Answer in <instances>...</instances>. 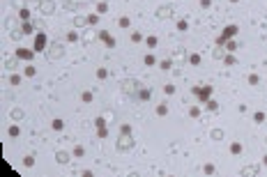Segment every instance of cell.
I'll return each instance as SVG.
<instances>
[{
    "label": "cell",
    "instance_id": "cell-5",
    "mask_svg": "<svg viewBox=\"0 0 267 177\" xmlns=\"http://www.w3.org/2000/svg\"><path fill=\"white\" fill-rule=\"evenodd\" d=\"M32 48H35V53H42V51H46L48 48V37H46V32H37L35 35V42H32Z\"/></svg>",
    "mask_w": 267,
    "mask_h": 177
},
{
    "label": "cell",
    "instance_id": "cell-15",
    "mask_svg": "<svg viewBox=\"0 0 267 177\" xmlns=\"http://www.w3.org/2000/svg\"><path fill=\"white\" fill-rule=\"evenodd\" d=\"M205 108H207L209 113H219V104H216L214 99H207V101H205Z\"/></svg>",
    "mask_w": 267,
    "mask_h": 177
},
{
    "label": "cell",
    "instance_id": "cell-53",
    "mask_svg": "<svg viewBox=\"0 0 267 177\" xmlns=\"http://www.w3.org/2000/svg\"><path fill=\"white\" fill-rule=\"evenodd\" d=\"M242 175H258V168H244Z\"/></svg>",
    "mask_w": 267,
    "mask_h": 177
},
{
    "label": "cell",
    "instance_id": "cell-37",
    "mask_svg": "<svg viewBox=\"0 0 267 177\" xmlns=\"http://www.w3.org/2000/svg\"><path fill=\"white\" fill-rule=\"evenodd\" d=\"M7 134H9V136H12V138H16V136L21 134V129H19V127H16V124H12V127H9V129H7Z\"/></svg>",
    "mask_w": 267,
    "mask_h": 177
},
{
    "label": "cell",
    "instance_id": "cell-22",
    "mask_svg": "<svg viewBox=\"0 0 267 177\" xmlns=\"http://www.w3.org/2000/svg\"><path fill=\"white\" fill-rule=\"evenodd\" d=\"M51 129H53V131H62V129H65V122L60 120V117H55V120L51 122Z\"/></svg>",
    "mask_w": 267,
    "mask_h": 177
},
{
    "label": "cell",
    "instance_id": "cell-57",
    "mask_svg": "<svg viewBox=\"0 0 267 177\" xmlns=\"http://www.w3.org/2000/svg\"><path fill=\"white\" fill-rule=\"evenodd\" d=\"M262 166H267V154H265V156H262Z\"/></svg>",
    "mask_w": 267,
    "mask_h": 177
},
{
    "label": "cell",
    "instance_id": "cell-40",
    "mask_svg": "<svg viewBox=\"0 0 267 177\" xmlns=\"http://www.w3.org/2000/svg\"><path fill=\"white\" fill-rule=\"evenodd\" d=\"M88 21H90V26H97L99 23V14L94 12V14H88Z\"/></svg>",
    "mask_w": 267,
    "mask_h": 177
},
{
    "label": "cell",
    "instance_id": "cell-25",
    "mask_svg": "<svg viewBox=\"0 0 267 177\" xmlns=\"http://www.w3.org/2000/svg\"><path fill=\"white\" fill-rule=\"evenodd\" d=\"M143 62H145V67H152V64H157V57L152 55V53H147V55L143 57Z\"/></svg>",
    "mask_w": 267,
    "mask_h": 177
},
{
    "label": "cell",
    "instance_id": "cell-35",
    "mask_svg": "<svg viewBox=\"0 0 267 177\" xmlns=\"http://www.w3.org/2000/svg\"><path fill=\"white\" fill-rule=\"evenodd\" d=\"M159 67H161L163 71H168V69H173V60H161V62H159Z\"/></svg>",
    "mask_w": 267,
    "mask_h": 177
},
{
    "label": "cell",
    "instance_id": "cell-52",
    "mask_svg": "<svg viewBox=\"0 0 267 177\" xmlns=\"http://www.w3.org/2000/svg\"><path fill=\"white\" fill-rule=\"evenodd\" d=\"M94 39H97V35H94V32H85V44L94 42Z\"/></svg>",
    "mask_w": 267,
    "mask_h": 177
},
{
    "label": "cell",
    "instance_id": "cell-33",
    "mask_svg": "<svg viewBox=\"0 0 267 177\" xmlns=\"http://www.w3.org/2000/svg\"><path fill=\"white\" fill-rule=\"evenodd\" d=\"M62 5H65V9H76V7H79V2H76V0H65V2H62Z\"/></svg>",
    "mask_w": 267,
    "mask_h": 177
},
{
    "label": "cell",
    "instance_id": "cell-42",
    "mask_svg": "<svg viewBox=\"0 0 267 177\" xmlns=\"http://www.w3.org/2000/svg\"><path fill=\"white\" fill-rule=\"evenodd\" d=\"M223 62L228 64V67H233V64H235V55H233V53H228V55H223Z\"/></svg>",
    "mask_w": 267,
    "mask_h": 177
},
{
    "label": "cell",
    "instance_id": "cell-44",
    "mask_svg": "<svg viewBox=\"0 0 267 177\" xmlns=\"http://www.w3.org/2000/svg\"><path fill=\"white\" fill-rule=\"evenodd\" d=\"M253 122H258V124H260V122H265V113H262V110L253 113Z\"/></svg>",
    "mask_w": 267,
    "mask_h": 177
},
{
    "label": "cell",
    "instance_id": "cell-7",
    "mask_svg": "<svg viewBox=\"0 0 267 177\" xmlns=\"http://www.w3.org/2000/svg\"><path fill=\"white\" fill-rule=\"evenodd\" d=\"M154 16H157L159 21H166V19H170V16H173V5H163V7H159V9L154 12Z\"/></svg>",
    "mask_w": 267,
    "mask_h": 177
},
{
    "label": "cell",
    "instance_id": "cell-47",
    "mask_svg": "<svg viewBox=\"0 0 267 177\" xmlns=\"http://www.w3.org/2000/svg\"><path fill=\"white\" fill-rule=\"evenodd\" d=\"M81 99H83L85 104H90V101H92V92H90V90H85V92L81 94Z\"/></svg>",
    "mask_w": 267,
    "mask_h": 177
},
{
    "label": "cell",
    "instance_id": "cell-50",
    "mask_svg": "<svg viewBox=\"0 0 267 177\" xmlns=\"http://www.w3.org/2000/svg\"><path fill=\"white\" fill-rule=\"evenodd\" d=\"M187 28H189V23L184 21V19H180V21H177V30H180V32H184Z\"/></svg>",
    "mask_w": 267,
    "mask_h": 177
},
{
    "label": "cell",
    "instance_id": "cell-23",
    "mask_svg": "<svg viewBox=\"0 0 267 177\" xmlns=\"http://www.w3.org/2000/svg\"><path fill=\"white\" fill-rule=\"evenodd\" d=\"M154 113H157L159 117H166V115H168V106L166 104H159L157 108H154Z\"/></svg>",
    "mask_w": 267,
    "mask_h": 177
},
{
    "label": "cell",
    "instance_id": "cell-48",
    "mask_svg": "<svg viewBox=\"0 0 267 177\" xmlns=\"http://www.w3.org/2000/svg\"><path fill=\"white\" fill-rule=\"evenodd\" d=\"M97 138H108V127H104V129H97Z\"/></svg>",
    "mask_w": 267,
    "mask_h": 177
},
{
    "label": "cell",
    "instance_id": "cell-55",
    "mask_svg": "<svg viewBox=\"0 0 267 177\" xmlns=\"http://www.w3.org/2000/svg\"><path fill=\"white\" fill-rule=\"evenodd\" d=\"M120 131H127V134H131V127H129V124H122V127H120Z\"/></svg>",
    "mask_w": 267,
    "mask_h": 177
},
{
    "label": "cell",
    "instance_id": "cell-10",
    "mask_svg": "<svg viewBox=\"0 0 267 177\" xmlns=\"http://www.w3.org/2000/svg\"><path fill=\"white\" fill-rule=\"evenodd\" d=\"M221 35H223L226 39H233V37H237V35H240V26H235V23H233V26H226Z\"/></svg>",
    "mask_w": 267,
    "mask_h": 177
},
{
    "label": "cell",
    "instance_id": "cell-32",
    "mask_svg": "<svg viewBox=\"0 0 267 177\" xmlns=\"http://www.w3.org/2000/svg\"><path fill=\"white\" fill-rule=\"evenodd\" d=\"M97 78H99V81L108 78V69H106V67H99V69H97Z\"/></svg>",
    "mask_w": 267,
    "mask_h": 177
},
{
    "label": "cell",
    "instance_id": "cell-39",
    "mask_svg": "<svg viewBox=\"0 0 267 177\" xmlns=\"http://www.w3.org/2000/svg\"><path fill=\"white\" fill-rule=\"evenodd\" d=\"M35 74H37V69H35V67H32V64H28V67H26V71H23V76H28V78H32V76H35Z\"/></svg>",
    "mask_w": 267,
    "mask_h": 177
},
{
    "label": "cell",
    "instance_id": "cell-3",
    "mask_svg": "<svg viewBox=\"0 0 267 177\" xmlns=\"http://www.w3.org/2000/svg\"><path fill=\"white\" fill-rule=\"evenodd\" d=\"M191 94H194L198 104H205L207 99H212V85H203V88H191Z\"/></svg>",
    "mask_w": 267,
    "mask_h": 177
},
{
    "label": "cell",
    "instance_id": "cell-43",
    "mask_svg": "<svg viewBox=\"0 0 267 177\" xmlns=\"http://www.w3.org/2000/svg\"><path fill=\"white\" fill-rule=\"evenodd\" d=\"M200 115V106H191L189 108V117H198Z\"/></svg>",
    "mask_w": 267,
    "mask_h": 177
},
{
    "label": "cell",
    "instance_id": "cell-54",
    "mask_svg": "<svg viewBox=\"0 0 267 177\" xmlns=\"http://www.w3.org/2000/svg\"><path fill=\"white\" fill-rule=\"evenodd\" d=\"M226 42H228V39H226L223 35H219V37H216V46H226Z\"/></svg>",
    "mask_w": 267,
    "mask_h": 177
},
{
    "label": "cell",
    "instance_id": "cell-31",
    "mask_svg": "<svg viewBox=\"0 0 267 177\" xmlns=\"http://www.w3.org/2000/svg\"><path fill=\"white\" fill-rule=\"evenodd\" d=\"M203 172H205V175H214V172H216L214 163H205V166H203Z\"/></svg>",
    "mask_w": 267,
    "mask_h": 177
},
{
    "label": "cell",
    "instance_id": "cell-30",
    "mask_svg": "<svg viewBox=\"0 0 267 177\" xmlns=\"http://www.w3.org/2000/svg\"><path fill=\"white\" fill-rule=\"evenodd\" d=\"M23 166H26V168H32V166H35V156H32V154L23 156Z\"/></svg>",
    "mask_w": 267,
    "mask_h": 177
},
{
    "label": "cell",
    "instance_id": "cell-36",
    "mask_svg": "<svg viewBox=\"0 0 267 177\" xmlns=\"http://www.w3.org/2000/svg\"><path fill=\"white\" fill-rule=\"evenodd\" d=\"M212 57H214V60H223V48L216 46V48H214V53H212Z\"/></svg>",
    "mask_w": 267,
    "mask_h": 177
},
{
    "label": "cell",
    "instance_id": "cell-26",
    "mask_svg": "<svg viewBox=\"0 0 267 177\" xmlns=\"http://www.w3.org/2000/svg\"><path fill=\"white\" fill-rule=\"evenodd\" d=\"M226 51H228V53H235L237 51V42H235V39H228V42H226Z\"/></svg>",
    "mask_w": 267,
    "mask_h": 177
},
{
    "label": "cell",
    "instance_id": "cell-21",
    "mask_svg": "<svg viewBox=\"0 0 267 177\" xmlns=\"http://www.w3.org/2000/svg\"><path fill=\"white\" fill-rule=\"evenodd\" d=\"M23 115H26V113H23V108H12V110H9V117H12V120H21Z\"/></svg>",
    "mask_w": 267,
    "mask_h": 177
},
{
    "label": "cell",
    "instance_id": "cell-29",
    "mask_svg": "<svg viewBox=\"0 0 267 177\" xmlns=\"http://www.w3.org/2000/svg\"><path fill=\"white\" fill-rule=\"evenodd\" d=\"M145 44H147V46H150V48H154V46H157V44H159V39H157V37H154V35H150V37H145Z\"/></svg>",
    "mask_w": 267,
    "mask_h": 177
},
{
    "label": "cell",
    "instance_id": "cell-13",
    "mask_svg": "<svg viewBox=\"0 0 267 177\" xmlns=\"http://www.w3.org/2000/svg\"><path fill=\"white\" fill-rule=\"evenodd\" d=\"M136 97H138L141 101H150V99H152V90H150V88H141V92H138Z\"/></svg>",
    "mask_w": 267,
    "mask_h": 177
},
{
    "label": "cell",
    "instance_id": "cell-8",
    "mask_svg": "<svg viewBox=\"0 0 267 177\" xmlns=\"http://www.w3.org/2000/svg\"><path fill=\"white\" fill-rule=\"evenodd\" d=\"M97 39H99V42H104V44H106L108 48H115V37L111 35L108 30H101L99 35H97Z\"/></svg>",
    "mask_w": 267,
    "mask_h": 177
},
{
    "label": "cell",
    "instance_id": "cell-19",
    "mask_svg": "<svg viewBox=\"0 0 267 177\" xmlns=\"http://www.w3.org/2000/svg\"><path fill=\"white\" fill-rule=\"evenodd\" d=\"M209 138L212 141H223V129H212L209 131Z\"/></svg>",
    "mask_w": 267,
    "mask_h": 177
},
{
    "label": "cell",
    "instance_id": "cell-51",
    "mask_svg": "<svg viewBox=\"0 0 267 177\" xmlns=\"http://www.w3.org/2000/svg\"><path fill=\"white\" fill-rule=\"evenodd\" d=\"M9 83H12V85H19V83H21V76H19V74H12V76H9Z\"/></svg>",
    "mask_w": 267,
    "mask_h": 177
},
{
    "label": "cell",
    "instance_id": "cell-45",
    "mask_svg": "<svg viewBox=\"0 0 267 177\" xmlns=\"http://www.w3.org/2000/svg\"><path fill=\"white\" fill-rule=\"evenodd\" d=\"M129 19H127V16H120V19H118V26H120V28H129Z\"/></svg>",
    "mask_w": 267,
    "mask_h": 177
},
{
    "label": "cell",
    "instance_id": "cell-4",
    "mask_svg": "<svg viewBox=\"0 0 267 177\" xmlns=\"http://www.w3.org/2000/svg\"><path fill=\"white\" fill-rule=\"evenodd\" d=\"M46 53H48V60H60V57H65V46L60 42H51V46L46 48Z\"/></svg>",
    "mask_w": 267,
    "mask_h": 177
},
{
    "label": "cell",
    "instance_id": "cell-9",
    "mask_svg": "<svg viewBox=\"0 0 267 177\" xmlns=\"http://www.w3.org/2000/svg\"><path fill=\"white\" fill-rule=\"evenodd\" d=\"M19 60H26V62H30L32 57H35V48H16V53H14Z\"/></svg>",
    "mask_w": 267,
    "mask_h": 177
},
{
    "label": "cell",
    "instance_id": "cell-11",
    "mask_svg": "<svg viewBox=\"0 0 267 177\" xmlns=\"http://www.w3.org/2000/svg\"><path fill=\"white\" fill-rule=\"evenodd\" d=\"M55 161H58L60 166L69 163V152H67V150H58V152H55Z\"/></svg>",
    "mask_w": 267,
    "mask_h": 177
},
{
    "label": "cell",
    "instance_id": "cell-38",
    "mask_svg": "<svg viewBox=\"0 0 267 177\" xmlns=\"http://www.w3.org/2000/svg\"><path fill=\"white\" fill-rule=\"evenodd\" d=\"M72 154H74V156H83V154H85V147H83V145H76V147L72 150Z\"/></svg>",
    "mask_w": 267,
    "mask_h": 177
},
{
    "label": "cell",
    "instance_id": "cell-58",
    "mask_svg": "<svg viewBox=\"0 0 267 177\" xmlns=\"http://www.w3.org/2000/svg\"><path fill=\"white\" fill-rule=\"evenodd\" d=\"M230 2H237V0H230Z\"/></svg>",
    "mask_w": 267,
    "mask_h": 177
},
{
    "label": "cell",
    "instance_id": "cell-49",
    "mask_svg": "<svg viewBox=\"0 0 267 177\" xmlns=\"http://www.w3.org/2000/svg\"><path fill=\"white\" fill-rule=\"evenodd\" d=\"M163 94H175V85H173V83L163 85Z\"/></svg>",
    "mask_w": 267,
    "mask_h": 177
},
{
    "label": "cell",
    "instance_id": "cell-46",
    "mask_svg": "<svg viewBox=\"0 0 267 177\" xmlns=\"http://www.w3.org/2000/svg\"><path fill=\"white\" fill-rule=\"evenodd\" d=\"M131 42H134V44H141V42H143V35H141V32H131Z\"/></svg>",
    "mask_w": 267,
    "mask_h": 177
},
{
    "label": "cell",
    "instance_id": "cell-1",
    "mask_svg": "<svg viewBox=\"0 0 267 177\" xmlns=\"http://www.w3.org/2000/svg\"><path fill=\"white\" fill-rule=\"evenodd\" d=\"M118 152H129L136 147V141H134V136L127 134V131H120V136H118V143H115Z\"/></svg>",
    "mask_w": 267,
    "mask_h": 177
},
{
    "label": "cell",
    "instance_id": "cell-24",
    "mask_svg": "<svg viewBox=\"0 0 267 177\" xmlns=\"http://www.w3.org/2000/svg\"><path fill=\"white\" fill-rule=\"evenodd\" d=\"M106 12H108V2H106V0H99V2H97V14H106Z\"/></svg>",
    "mask_w": 267,
    "mask_h": 177
},
{
    "label": "cell",
    "instance_id": "cell-6",
    "mask_svg": "<svg viewBox=\"0 0 267 177\" xmlns=\"http://www.w3.org/2000/svg\"><path fill=\"white\" fill-rule=\"evenodd\" d=\"M37 9L42 12L44 16H51L53 12H55V2H53V0H39V5H37Z\"/></svg>",
    "mask_w": 267,
    "mask_h": 177
},
{
    "label": "cell",
    "instance_id": "cell-20",
    "mask_svg": "<svg viewBox=\"0 0 267 177\" xmlns=\"http://www.w3.org/2000/svg\"><path fill=\"white\" fill-rule=\"evenodd\" d=\"M94 127H97V129H104V127H108V120H106L104 115H99V117H94Z\"/></svg>",
    "mask_w": 267,
    "mask_h": 177
},
{
    "label": "cell",
    "instance_id": "cell-12",
    "mask_svg": "<svg viewBox=\"0 0 267 177\" xmlns=\"http://www.w3.org/2000/svg\"><path fill=\"white\" fill-rule=\"evenodd\" d=\"M21 32H23V35H32V32H35V23H32V21H23L21 23Z\"/></svg>",
    "mask_w": 267,
    "mask_h": 177
},
{
    "label": "cell",
    "instance_id": "cell-18",
    "mask_svg": "<svg viewBox=\"0 0 267 177\" xmlns=\"http://www.w3.org/2000/svg\"><path fill=\"white\" fill-rule=\"evenodd\" d=\"M74 26H76V28H83V26H90V21H88V16H76V19H74Z\"/></svg>",
    "mask_w": 267,
    "mask_h": 177
},
{
    "label": "cell",
    "instance_id": "cell-34",
    "mask_svg": "<svg viewBox=\"0 0 267 177\" xmlns=\"http://www.w3.org/2000/svg\"><path fill=\"white\" fill-rule=\"evenodd\" d=\"M189 62L194 64V67H198V64H200V55H198V53H191V55H189Z\"/></svg>",
    "mask_w": 267,
    "mask_h": 177
},
{
    "label": "cell",
    "instance_id": "cell-27",
    "mask_svg": "<svg viewBox=\"0 0 267 177\" xmlns=\"http://www.w3.org/2000/svg\"><path fill=\"white\" fill-rule=\"evenodd\" d=\"M242 143H230V154H242Z\"/></svg>",
    "mask_w": 267,
    "mask_h": 177
},
{
    "label": "cell",
    "instance_id": "cell-41",
    "mask_svg": "<svg viewBox=\"0 0 267 177\" xmlns=\"http://www.w3.org/2000/svg\"><path fill=\"white\" fill-rule=\"evenodd\" d=\"M246 81H249L251 85H258V83H260V76H258V74H249V78H246Z\"/></svg>",
    "mask_w": 267,
    "mask_h": 177
},
{
    "label": "cell",
    "instance_id": "cell-56",
    "mask_svg": "<svg viewBox=\"0 0 267 177\" xmlns=\"http://www.w3.org/2000/svg\"><path fill=\"white\" fill-rule=\"evenodd\" d=\"M212 5V0H200V7H209Z\"/></svg>",
    "mask_w": 267,
    "mask_h": 177
},
{
    "label": "cell",
    "instance_id": "cell-17",
    "mask_svg": "<svg viewBox=\"0 0 267 177\" xmlns=\"http://www.w3.org/2000/svg\"><path fill=\"white\" fill-rule=\"evenodd\" d=\"M5 67L7 69H9V71H16V67H19V57H9V60H7V62H5Z\"/></svg>",
    "mask_w": 267,
    "mask_h": 177
},
{
    "label": "cell",
    "instance_id": "cell-14",
    "mask_svg": "<svg viewBox=\"0 0 267 177\" xmlns=\"http://www.w3.org/2000/svg\"><path fill=\"white\" fill-rule=\"evenodd\" d=\"M9 37L12 39H21V37H26L21 32V28H16V26H9Z\"/></svg>",
    "mask_w": 267,
    "mask_h": 177
},
{
    "label": "cell",
    "instance_id": "cell-2",
    "mask_svg": "<svg viewBox=\"0 0 267 177\" xmlns=\"http://www.w3.org/2000/svg\"><path fill=\"white\" fill-rule=\"evenodd\" d=\"M120 90L125 94H138L141 92V83H138L136 78H125V81L120 83Z\"/></svg>",
    "mask_w": 267,
    "mask_h": 177
},
{
    "label": "cell",
    "instance_id": "cell-28",
    "mask_svg": "<svg viewBox=\"0 0 267 177\" xmlns=\"http://www.w3.org/2000/svg\"><path fill=\"white\" fill-rule=\"evenodd\" d=\"M67 42H69V44L79 42V32H76V30H69V32H67Z\"/></svg>",
    "mask_w": 267,
    "mask_h": 177
},
{
    "label": "cell",
    "instance_id": "cell-16",
    "mask_svg": "<svg viewBox=\"0 0 267 177\" xmlns=\"http://www.w3.org/2000/svg\"><path fill=\"white\" fill-rule=\"evenodd\" d=\"M30 16H32V12L28 9V7H21V9H19V19H21V21H30Z\"/></svg>",
    "mask_w": 267,
    "mask_h": 177
}]
</instances>
